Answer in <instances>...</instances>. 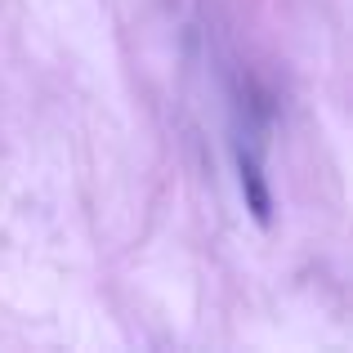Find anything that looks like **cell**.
Listing matches in <instances>:
<instances>
[{
    "label": "cell",
    "mask_w": 353,
    "mask_h": 353,
    "mask_svg": "<svg viewBox=\"0 0 353 353\" xmlns=\"http://www.w3.org/2000/svg\"><path fill=\"white\" fill-rule=\"evenodd\" d=\"M237 170H241V197H246V210L255 215V224H273V192H268L264 183V170H259V161L250 152L237 157Z\"/></svg>",
    "instance_id": "1"
}]
</instances>
